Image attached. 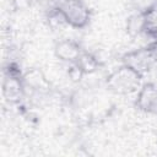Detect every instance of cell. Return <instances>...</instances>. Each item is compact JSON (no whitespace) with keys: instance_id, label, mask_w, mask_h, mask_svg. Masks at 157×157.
<instances>
[{"instance_id":"obj_1","label":"cell","mask_w":157,"mask_h":157,"mask_svg":"<svg viewBox=\"0 0 157 157\" xmlns=\"http://www.w3.org/2000/svg\"><path fill=\"white\" fill-rule=\"evenodd\" d=\"M110 78H112L110 81H112L114 88H117L118 91H129L137 83L139 72L136 70H134L132 67L128 66V67H124L120 71L115 72Z\"/></svg>"},{"instance_id":"obj_2","label":"cell","mask_w":157,"mask_h":157,"mask_svg":"<svg viewBox=\"0 0 157 157\" xmlns=\"http://www.w3.org/2000/svg\"><path fill=\"white\" fill-rule=\"evenodd\" d=\"M61 12L67 21L72 22L76 26L86 21V10L78 1H75V0L67 1L65 6L61 9Z\"/></svg>"},{"instance_id":"obj_3","label":"cell","mask_w":157,"mask_h":157,"mask_svg":"<svg viewBox=\"0 0 157 157\" xmlns=\"http://www.w3.org/2000/svg\"><path fill=\"white\" fill-rule=\"evenodd\" d=\"M139 98H140L139 99L140 104L145 109H151L155 105H157V91L155 90L153 86H146V87H144V90L141 91Z\"/></svg>"}]
</instances>
